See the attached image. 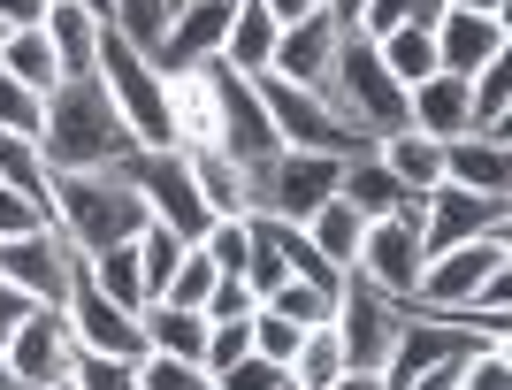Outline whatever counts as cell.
I'll return each instance as SVG.
<instances>
[{"mask_svg":"<svg viewBox=\"0 0 512 390\" xmlns=\"http://www.w3.org/2000/svg\"><path fill=\"white\" fill-rule=\"evenodd\" d=\"M138 268H146V306L161 299V291H169V276H176V260H184V238H176V230H161V222H146V230H138Z\"/></svg>","mask_w":512,"mask_h":390,"instance_id":"d6a6232c","label":"cell"},{"mask_svg":"<svg viewBox=\"0 0 512 390\" xmlns=\"http://www.w3.org/2000/svg\"><path fill=\"white\" fill-rule=\"evenodd\" d=\"M337 375H344V345L329 322H314L299 337V352H291V390H329Z\"/></svg>","mask_w":512,"mask_h":390,"instance_id":"1f68e13d","label":"cell"},{"mask_svg":"<svg viewBox=\"0 0 512 390\" xmlns=\"http://www.w3.org/2000/svg\"><path fill=\"white\" fill-rule=\"evenodd\" d=\"M375 54H383V69H390V77H398L406 92L436 77V31H428V23H406V31H383V39H375Z\"/></svg>","mask_w":512,"mask_h":390,"instance_id":"f1b7e54d","label":"cell"},{"mask_svg":"<svg viewBox=\"0 0 512 390\" xmlns=\"http://www.w3.org/2000/svg\"><path fill=\"white\" fill-rule=\"evenodd\" d=\"M253 283H245V276H222V283H214V291H207V306H199V314H207V322H253Z\"/></svg>","mask_w":512,"mask_h":390,"instance_id":"ee69618b","label":"cell"},{"mask_svg":"<svg viewBox=\"0 0 512 390\" xmlns=\"http://www.w3.org/2000/svg\"><path fill=\"white\" fill-rule=\"evenodd\" d=\"M505 115H512V69L490 62L482 77H474V130H512Z\"/></svg>","mask_w":512,"mask_h":390,"instance_id":"f35d334b","label":"cell"},{"mask_svg":"<svg viewBox=\"0 0 512 390\" xmlns=\"http://www.w3.org/2000/svg\"><path fill=\"white\" fill-rule=\"evenodd\" d=\"M329 54H337V23L329 16H306V23H291L276 39V62H268V77H291V85H329Z\"/></svg>","mask_w":512,"mask_h":390,"instance_id":"44dd1931","label":"cell"},{"mask_svg":"<svg viewBox=\"0 0 512 390\" xmlns=\"http://www.w3.org/2000/svg\"><path fill=\"white\" fill-rule=\"evenodd\" d=\"M169 77V123H176V153L214 146L222 138V108H214V69H161Z\"/></svg>","mask_w":512,"mask_h":390,"instance_id":"d6986e66","label":"cell"},{"mask_svg":"<svg viewBox=\"0 0 512 390\" xmlns=\"http://www.w3.org/2000/svg\"><path fill=\"white\" fill-rule=\"evenodd\" d=\"M92 77L115 100V115L130 123L138 153H176V123H169V77L146 46L130 39L123 23H100V46H92Z\"/></svg>","mask_w":512,"mask_h":390,"instance_id":"7a4b0ae2","label":"cell"},{"mask_svg":"<svg viewBox=\"0 0 512 390\" xmlns=\"http://www.w3.org/2000/svg\"><path fill=\"white\" fill-rule=\"evenodd\" d=\"M253 352V322H207V352H199V368L222 375L230 360H245Z\"/></svg>","mask_w":512,"mask_h":390,"instance_id":"7bdbcfd3","label":"cell"},{"mask_svg":"<svg viewBox=\"0 0 512 390\" xmlns=\"http://www.w3.org/2000/svg\"><path fill=\"white\" fill-rule=\"evenodd\" d=\"M436 16H444V0H367L360 8V39H383V31H406V23H428L436 31Z\"/></svg>","mask_w":512,"mask_h":390,"instance_id":"836d02e7","label":"cell"},{"mask_svg":"<svg viewBox=\"0 0 512 390\" xmlns=\"http://www.w3.org/2000/svg\"><path fill=\"white\" fill-rule=\"evenodd\" d=\"M497 230H512V199H482V192H459V184L421 192V260L451 253L467 238H497Z\"/></svg>","mask_w":512,"mask_h":390,"instance_id":"7c38bea8","label":"cell"},{"mask_svg":"<svg viewBox=\"0 0 512 390\" xmlns=\"http://www.w3.org/2000/svg\"><path fill=\"white\" fill-rule=\"evenodd\" d=\"M115 23L153 54V39H161V0H115Z\"/></svg>","mask_w":512,"mask_h":390,"instance_id":"bcb514c9","label":"cell"},{"mask_svg":"<svg viewBox=\"0 0 512 390\" xmlns=\"http://www.w3.org/2000/svg\"><path fill=\"white\" fill-rule=\"evenodd\" d=\"M260 306H276L283 322H299V329H314V322H329V314H337V291H314V283H299V276H283L276 291H268V299Z\"/></svg>","mask_w":512,"mask_h":390,"instance_id":"e575fe53","label":"cell"},{"mask_svg":"<svg viewBox=\"0 0 512 390\" xmlns=\"http://www.w3.org/2000/svg\"><path fill=\"white\" fill-rule=\"evenodd\" d=\"M31 230H54V215H39L23 192H8V184H0V238H31Z\"/></svg>","mask_w":512,"mask_h":390,"instance_id":"f6af8a7d","label":"cell"},{"mask_svg":"<svg viewBox=\"0 0 512 390\" xmlns=\"http://www.w3.org/2000/svg\"><path fill=\"white\" fill-rule=\"evenodd\" d=\"M375 161H383L406 192H436V184H444V138H421V130H383V138H375Z\"/></svg>","mask_w":512,"mask_h":390,"instance_id":"d4e9b609","label":"cell"},{"mask_svg":"<svg viewBox=\"0 0 512 390\" xmlns=\"http://www.w3.org/2000/svg\"><path fill=\"white\" fill-rule=\"evenodd\" d=\"M497 268H512V230H497V238H467V245H451V253L421 260L413 314H459V306H467Z\"/></svg>","mask_w":512,"mask_h":390,"instance_id":"52a82bcc","label":"cell"},{"mask_svg":"<svg viewBox=\"0 0 512 390\" xmlns=\"http://www.w3.org/2000/svg\"><path fill=\"white\" fill-rule=\"evenodd\" d=\"M62 314H69V337L85 352H115V360H146V329H138V314L130 306H115L92 283V268H85V253L69 260V299H62Z\"/></svg>","mask_w":512,"mask_h":390,"instance_id":"8fae6325","label":"cell"},{"mask_svg":"<svg viewBox=\"0 0 512 390\" xmlns=\"http://www.w3.org/2000/svg\"><path fill=\"white\" fill-rule=\"evenodd\" d=\"M230 16H237V0H176L169 16H161L153 62H161V69H199V62H222Z\"/></svg>","mask_w":512,"mask_h":390,"instance_id":"2e32d148","label":"cell"},{"mask_svg":"<svg viewBox=\"0 0 512 390\" xmlns=\"http://www.w3.org/2000/svg\"><path fill=\"white\" fill-rule=\"evenodd\" d=\"M337 176H344L337 153H291V146H283L276 161L245 169V184H253V215L306 222L314 207H329V199H337Z\"/></svg>","mask_w":512,"mask_h":390,"instance_id":"8992f818","label":"cell"},{"mask_svg":"<svg viewBox=\"0 0 512 390\" xmlns=\"http://www.w3.org/2000/svg\"><path fill=\"white\" fill-rule=\"evenodd\" d=\"M214 69V108H222V138L214 146L230 153L237 169H260V161H276V130H268V108H260V92H253V77H237V69H222V62H207Z\"/></svg>","mask_w":512,"mask_h":390,"instance_id":"4fadbf2b","label":"cell"},{"mask_svg":"<svg viewBox=\"0 0 512 390\" xmlns=\"http://www.w3.org/2000/svg\"><path fill=\"white\" fill-rule=\"evenodd\" d=\"M451 16H512V0H444Z\"/></svg>","mask_w":512,"mask_h":390,"instance_id":"681fc988","label":"cell"},{"mask_svg":"<svg viewBox=\"0 0 512 390\" xmlns=\"http://www.w3.org/2000/svg\"><path fill=\"white\" fill-rule=\"evenodd\" d=\"M138 390H214V375L199 360H169V352H146L138 360Z\"/></svg>","mask_w":512,"mask_h":390,"instance_id":"ab89813d","label":"cell"},{"mask_svg":"<svg viewBox=\"0 0 512 390\" xmlns=\"http://www.w3.org/2000/svg\"><path fill=\"white\" fill-rule=\"evenodd\" d=\"M146 199L130 192L115 169H69L54 176V230H62L77 253H107V245H130L146 230Z\"/></svg>","mask_w":512,"mask_h":390,"instance_id":"3957f363","label":"cell"},{"mask_svg":"<svg viewBox=\"0 0 512 390\" xmlns=\"http://www.w3.org/2000/svg\"><path fill=\"white\" fill-rule=\"evenodd\" d=\"M406 130H421V138H467L474 130V77H428V85H413Z\"/></svg>","mask_w":512,"mask_h":390,"instance_id":"ffe728a7","label":"cell"},{"mask_svg":"<svg viewBox=\"0 0 512 390\" xmlns=\"http://www.w3.org/2000/svg\"><path fill=\"white\" fill-rule=\"evenodd\" d=\"M39 31L54 39V62H62V77H92V46H100V16H85V8L54 0Z\"/></svg>","mask_w":512,"mask_h":390,"instance_id":"484cf974","label":"cell"},{"mask_svg":"<svg viewBox=\"0 0 512 390\" xmlns=\"http://www.w3.org/2000/svg\"><path fill=\"white\" fill-rule=\"evenodd\" d=\"M184 169H192V192L207 199V215H253V184H245V169L222 146H192Z\"/></svg>","mask_w":512,"mask_h":390,"instance_id":"cb8c5ba5","label":"cell"},{"mask_svg":"<svg viewBox=\"0 0 512 390\" xmlns=\"http://www.w3.org/2000/svg\"><path fill=\"white\" fill-rule=\"evenodd\" d=\"M329 108L344 115L352 130H367V138H383V130H406V85L383 69V54H375V39H360V31H337V54H329Z\"/></svg>","mask_w":512,"mask_h":390,"instance_id":"277c9868","label":"cell"},{"mask_svg":"<svg viewBox=\"0 0 512 390\" xmlns=\"http://www.w3.org/2000/svg\"><path fill=\"white\" fill-rule=\"evenodd\" d=\"M69 8H85V16H100V23H115V0H69Z\"/></svg>","mask_w":512,"mask_h":390,"instance_id":"f5cc1de1","label":"cell"},{"mask_svg":"<svg viewBox=\"0 0 512 390\" xmlns=\"http://www.w3.org/2000/svg\"><path fill=\"white\" fill-rule=\"evenodd\" d=\"M92 283H100L115 306H130V314H146V268H138V245H107V253H85Z\"/></svg>","mask_w":512,"mask_h":390,"instance_id":"4dcf8cb0","label":"cell"},{"mask_svg":"<svg viewBox=\"0 0 512 390\" xmlns=\"http://www.w3.org/2000/svg\"><path fill=\"white\" fill-rule=\"evenodd\" d=\"M260 8H268L283 31H291V23H306V16H321V0H260Z\"/></svg>","mask_w":512,"mask_h":390,"instance_id":"c3c4849f","label":"cell"},{"mask_svg":"<svg viewBox=\"0 0 512 390\" xmlns=\"http://www.w3.org/2000/svg\"><path fill=\"white\" fill-rule=\"evenodd\" d=\"M54 390H69V383H54Z\"/></svg>","mask_w":512,"mask_h":390,"instance_id":"9f6ffc18","label":"cell"},{"mask_svg":"<svg viewBox=\"0 0 512 390\" xmlns=\"http://www.w3.org/2000/svg\"><path fill=\"white\" fill-rule=\"evenodd\" d=\"M329 390H383V375H375V368H344Z\"/></svg>","mask_w":512,"mask_h":390,"instance_id":"816d5d0a","label":"cell"},{"mask_svg":"<svg viewBox=\"0 0 512 390\" xmlns=\"http://www.w3.org/2000/svg\"><path fill=\"white\" fill-rule=\"evenodd\" d=\"M276 39H283V23L268 16L260 0H237L230 39H222V69H237V77H268V62H276Z\"/></svg>","mask_w":512,"mask_h":390,"instance_id":"603a6c76","label":"cell"},{"mask_svg":"<svg viewBox=\"0 0 512 390\" xmlns=\"http://www.w3.org/2000/svg\"><path fill=\"white\" fill-rule=\"evenodd\" d=\"M69 390H138V360H115V352H85L69 360Z\"/></svg>","mask_w":512,"mask_h":390,"instance_id":"8d00e7d4","label":"cell"},{"mask_svg":"<svg viewBox=\"0 0 512 390\" xmlns=\"http://www.w3.org/2000/svg\"><path fill=\"white\" fill-rule=\"evenodd\" d=\"M283 390H291V383H283Z\"/></svg>","mask_w":512,"mask_h":390,"instance_id":"6f0895ef","label":"cell"},{"mask_svg":"<svg viewBox=\"0 0 512 390\" xmlns=\"http://www.w3.org/2000/svg\"><path fill=\"white\" fill-rule=\"evenodd\" d=\"M214 283H222V268H214V260L199 253V245H184V260H176V276H169V291H161V299H169V306H184V314H199Z\"/></svg>","mask_w":512,"mask_h":390,"instance_id":"d590c367","label":"cell"},{"mask_svg":"<svg viewBox=\"0 0 512 390\" xmlns=\"http://www.w3.org/2000/svg\"><path fill=\"white\" fill-rule=\"evenodd\" d=\"M444 184L482 199H512V130H467L444 138Z\"/></svg>","mask_w":512,"mask_h":390,"instance_id":"ac0fdd59","label":"cell"},{"mask_svg":"<svg viewBox=\"0 0 512 390\" xmlns=\"http://www.w3.org/2000/svg\"><path fill=\"white\" fill-rule=\"evenodd\" d=\"M299 230H306V245H314V253L329 260V268H352V253H360V230H367V222L352 215L344 199H329V207H314V215H306Z\"/></svg>","mask_w":512,"mask_h":390,"instance_id":"f546056e","label":"cell"},{"mask_svg":"<svg viewBox=\"0 0 512 390\" xmlns=\"http://www.w3.org/2000/svg\"><path fill=\"white\" fill-rule=\"evenodd\" d=\"M138 329H146V352H169V360H199L207 352V314H184L169 299H153L138 314Z\"/></svg>","mask_w":512,"mask_h":390,"instance_id":"4316f807","label":"cell"},{"mask_svg":"<svg viewBox=\"0 0 512 390\" xmlns=\"http://www.w3.org/2000/svg\"><path fill=\"white\" fill-rule=\"evenodd\" d=\"M0 390H23V375L8 368V352H0Z\"/></svg>","mask_w":512,"mask_h":390,"instance_id":"db71d44e","label":"cell"},{"mask_svg":"<svg viewBox=\"0 0 512 390\" xmlns=\"http://www.w3.org/2000/svg\"><path fill=\"white\" fill-rule=\"evenodd\" d=\"M8 368L23 375V390H54L69 383V360H77V337H69V314L62 306H31L16 322V337H8Z\"/></svg>","mask_w":512,"mask_h":390,"instance_id":"5bb4252c","label":"cell"},{"mask_svg":"<svg viewBox=\"0 0 512 390\" xmlns=\"http://www.w3.org/2000/svg\"><path fill=\"white\" fill-rule=\"evenodd\" d=\"M69 260H77V245H69L62 230L0 238V283H16L31 306H62L69 299Z\"/></svg>","mask_w":512,"mask_h":390,"instance_id":"9a60e30c","label":"cell"},{"mask_svg":"<svg viewBox=\"0 0 512 390\" xmlns=\"http://www.w3.org/2000/svg\"><path fill=\"white\" fill-rule=\"evenodd\" d=\"M130 184V192L146 199V215L161 222V230H176L184 245H199V230H207V199L192 192V169H184V153H130L123 169H115Z\"/></svg>","mask_w":512,"mask_h":390,"instance_id":"ba28073f","label":"cell"},{"mask_svg":"<svg viewBox=\"0 0 512 390\" xmlns=\"http://www.w3.org/2000/svg\"><path fill=\"white\" fill-rule=\"evenodd\" d=\"M337 199H344V207H352L360 222H383V215H398V207H413L421 192H406V184H398V176H390L375 153H360V161H344Z\"/></svg>","mask_w":512,"mask_h":390,"instance_id":"7402d4cb","label":"cell"},{"mask_svg":"<svg viewBox=\"0 0 512 390\" xmlns=\"http://www.w3.org/2000/svg\"><path fill=\"white\" fill-rule=\"evenodd\" d=\"M459 390H512V345H474L459 368Z\"/></svg>","mask_w":512,"mask_h":390,"instance_id":"60d3db41","label":"cell"},{"mask_svg":"<svg viewBox=\"0 0 512 390\" xmlns=\"http://www.w3.org/2000/svg\"><path fill=\"white\" fill-rule=\"evenodd\" d=\"M512 54V23L505 16H436V77H482L490 62Z\"/></svg>","mask_w":512,"mask_h":390,"instance_id":"e0dca14e","label":"cell"},{"mask_svg":"<svg viewBox=\"0 0 512 390\" xmlns=\"http://www.w3.org/2000/svg\"><path fill=\"white\" fill-rule=\"evenodd\" d=\"M46 8H54V0H0V23H8V31H31V23H46Z\"/></svg>","mask_w":512,"mask_h":390,"instance_id":"7dc6e473","label":"cell"},{"mask_svg":"<svg viewBox=\"0 0 512 390\" xmlns=\"http://www.w3.org/2000/svg\"><path fill=\"white\" fill-rule=\"evenodd\" d=\"M39 123H46V92L16 85V77L0 69V130H8V138H31V146H39Z\"/></svg>","mask_w":512,"mask_h":390,"instance_id":"74e56055","label":"cell"},{"mask_svg":"<svg viewBox=\"0 0 512 390\" xmlns=\"http://www.w3.org/2000/svg\"><path fill=\"white\" fill-rule=\"evenodd\" d=\"M169 8H176V0H161V16H169Z\"/></svg>","mask_w":512,"mask_h":390,"instance_id":"11a10c76","label":"cell"},{"mask_svg":"<svg viewBox=\"0 0 512 390\" xmlns=\"http://www.w3.org/2000/svg\"><path fill=\"white\" fill-rule=\"evenodd\" d=\"M0 69H8L16 85H31V92H54V85H62L54 39H46L39 23H31V31H8V39H0Z\"/></svg>","mask_w":512,"mask_h":390,"instance_id":"83f0119b","label":"cell"},{"mask_svg":"<svg viewBox=\"0 0 512 390\" xmlns=\"http://www.w3.org/2000/svg\"><path fill=\"white\" fill-rule=\"evenodd\" d=\"M398 322H406V306L383 299L367 276H352V268H344L337 314H329V329H337V345H344V368H383L390 345H398Z\"/></svg>","mask_w":512,"mask_h":390,"instance_id":"30bf717a","label":"cell"},{"mask_svg":"<svg viewBox=\"0 0 512 390\" xmlns=\"http://www.w3.org/2000/svg\"><path fill=\"white\" fill-rule=\"evenodd\" d=\"M138 138L130 123L115 115V100L100 92V77H62V85L46 92V123H39V161L54 176L69 169H123Z\"/></svg>","mask_w":512,"mask_h":390,"instance_id":"6da1fadb","label":"cell"},{"mask_svg":"<svg viewBox=\"0 0 512 390\" xmlns=\"http://www.w3.org/2000/svg\"><path fill=\"white\" fill-rule=\"evenodd\" d=\"M360 8H367V0H321V16L337 23V31H352V23H360Z\"/></svg>","mask_w":512,"mask_h":390,"instance_id":"f907efd6","label":"cell"},{"mask_svg":"<svg viewBox=\"0 0 512 390\" xmlns=\"http://www.w3.org/2000/svg\"><path fill=\"white\" fill-rule=\"evenodd\" d=\"M253 92H260V108H268L276 146H291V153H337V161L375 153V138H367V130H352L337 108H329V92L291 85V77H253Z\"/></svg>","mask_w":512,"mask_h":390,"instance_id":"5b68a950","label":"cell"},{"mask_svg":"<svg viewBox=\"0 0 512 390\" xmlns=\"http://www.w3.org/2000/svg\"><path fill=\"white\" fill-rule=\"evenodd\" d=\"M283 383H291V368L260 360V352H245V360H230V368L214 375V390H283Z\"/></svg>","mask_w":512,"mask_h":390,"instance_id":"b9f144b4","label":"cell"},{"mask_svg":"<svg viewBox=\"0 0 512 390\" xmlns=\"http://www.w3.org/2000/svg\"><path fill=\"white\" fill-rule=\"evenodd\" d=\"M352 276H367L383 299L413 306V283H421V199L398 207V215H383V222H367L360 253H352Z\"/></svg>","mask_w":512,"mask_h":390,"instance_id":"9c48e42d","label":"cell"}]
</instances>
